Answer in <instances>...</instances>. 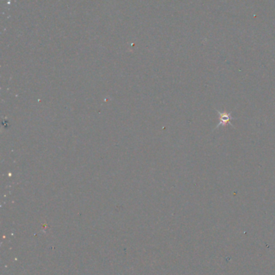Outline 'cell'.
Masks as SVG:
<instances>
[{"label": "cell", "instance_id": "obj_1", "mask_svg": "<svg viewBox=\"0 0 275 275\" xmlns=\"http://www.w3.org/2000/svg\"><path fill=\"white\" fill-rule=\"evenodd\" d=\"M216 110L217 114L219 115V124L216 126L215 129H218L219 126H225L228 123H229V125H231V126H233V125L230 122L231 120L234 119V118L232 116V113H231V112H228H228H225V111L221 112V111H219V110Z\"/></svg>", "mask_w": 275, "mask_h": 275}]
</instances>
